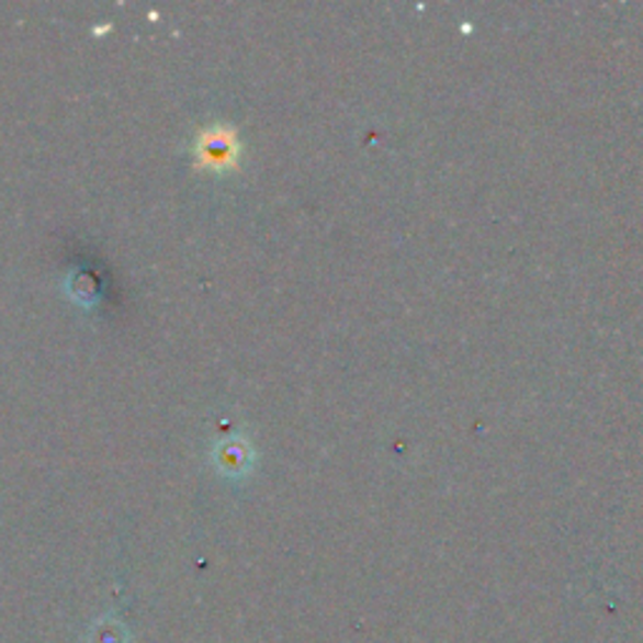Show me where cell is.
I'll list each match as a JSON object with an SVG mask.
<instances>
[{"label":"cell","mask_w":643,"mask_h":643,"mask_svg":"<svg viewBox=\"0 0 643 643\" xmlns=\"http://www.w3.org/2000/svg\"><path fill=\"white\" fill-rule=\"evenodd\" d=\"M194 154H196V163L202 169H214V171L232 169L239 159L237 132L224 124L204 128L196 138Z\"/></svg>","instance_id":"6da1fadb"},{"label":"cell","mask_w":643,"mask_h":643,"mask_svg":"<svg viewBox=\"0 0 643 643\" xmlns=\"http://www.w3.org/2000/svg\"><path fill=\"white\" fill-rule=\"evenodd\" d=\"M251 460H255V455H251V448L239 438L224 440L214 448V465L227 475L247 473L251 467Z\"/></svg>","instance_id":"7a4b0ae2"},{"label":"cell","mask_w":643,"mask_h":643,"mask_svg":"<svg viewBox=\"0 0 643 643\" xmlns=\"http://www.w3.org/2000/svg\"><path fill=\"white\" fill-rule=\"evenodd\" d=\"M68 292L78 304H93L99 297V282L93 280L89 272H76L71 280H68Z\"/></svg>","instance_id":"3957f363"}]
</instances>
